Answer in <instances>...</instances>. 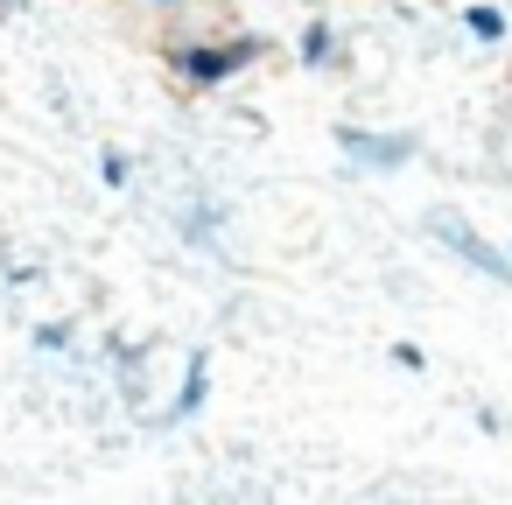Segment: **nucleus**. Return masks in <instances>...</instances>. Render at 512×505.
Instances as JSON below:
<instances>
[{"label":"nucleus","mask_w":512,"mask_h":505,"mask_svg":"<svg viewBox=\"0 0 512 505\" xmlns=\"http://www.w3.org/2000/svg\"><path fill=\"white\" fill-rule=\"evenodd\" d=\"M267 57V36H169L162 43V71L183 85V92H218L232 78H246L253 64Z\"/></svg>","instance_id":"nucleus-1"},{"label":"nucleus","mask_w":512,"mask_h":505,"mask_svg":"<svg viewBox=\"0 0 512 505\" xmlns=\"http://www.w3.org/2000/svg\"><path fill=\"white\" fill-rule=\"evenodd\" d=\"M337 155L351 176H400L421 162V134L414 127H337Z\"/></svg>","instance_id":"nucleus-2"},{"label":"nucleus","mask_w":512,"mask_h":505,"mask_svg":"<svg viewBox=\"0 0 512 505\" xmlns=\"http://www.w3.org/2000/svg\"><path fill=\"white\" fill-rule=\"evenodd\" d=\"M421 232L449 253V260H463L470 274H484V281H498V288H512V246H498V239H484L463 211H428L421 218Z\"/></svg>","instance_id":"nucleus-3"},{"label":"nucleus","mask_w":512,"mask_h":505,"mask_svg":"<svg viewBox=\"0 0 512 505\" xmlns=\"http://www.w3.org/2000/svg\"><path fill=\"white\" fill-rule=\"evenodd\" d=\"M295 64H302L309 78H344V71H351V43H344V29L323 22V15H309L302 36H295Z\"/></svg>","instance_id":"nucleus-4"},{"label":"nucleus","mask_w":512,"mask_h":505,"mask_svg":"<svg viewBox=\"0 0 512 505\" xmlns=\"http://www.w3.org/2000/svg\"><path fill=\"white\" fill-rule=\"evenodd\" d=\"M204 400H211V351H190V358H183V379H176V400L162 407V428L197 421V414H204Z\"/></svg>","instance_id":"nucleus-5"},{"label":"nucleus","mask_w":512,"mask_h":505,"mask_svg":"<svg viewBox=\"0 0 512 505\" xmlns=\"http://www.w3.org/2000/svg\"><path fill=\"white\" fill-rule=\"evenodd\" d=\"M218 239H225V204L197 197V204L183 211V246H197V253H218Z\"/></svg>","instance_id":"nucleus-6"},{"label":"nucleus","mask_w":512,"mask_h":505,"mask_svg":"<svg viewBox=\"0 0 512 505\" xmlns=\"http://www.w3.org/2000/svg\"><path fill=\"white\" fill-rule=\"evenodd\" d=\"M463 36H470V43H484V50H498V43L512 36V15H505V8H491V0H470V8H463Z\"/></svg>","instance_id":"nucleus-7"},{"label":"nucleus","mask_w":512,"mask_h":505,"mask_svg":"<svg viewBox=\"0 0 512 505\" xmlns=\"http://www.w3.org/2000/svg\"><path fill=\"white\" fill-rule=\"evenodd\" d=\"M99 183H106V190H127V183H134L127 148H99Z\"/></svg>","instance_id":"nucleus-8"},{"label":"nucleus","mask_w":512,"mask_h":505,"mask_svg":"<svg viewBox=\"0 0 512 505\" xmlns=\"http://www.w3.org/2000/svg\"><path fill=\"white\" fill-rule=\"evenodd\" d=\"M36 351H71V323H36Z\"/></svg>","instance_id":"nucleus-9"},{"label":"nucleus","mask_w":512,"mask_h":505,"mask_svg":"<svg viewBox=\"0 0 512 505\" xmlns=\"http://www.w3.org/2000/svg\"><path fill=\"white\" fill-rule=\"evenodd\" d=\"M134 8H141V15H183L190 0H134Z\"/></svg>","instance_id":"nucleus-10"}]
</instances>
